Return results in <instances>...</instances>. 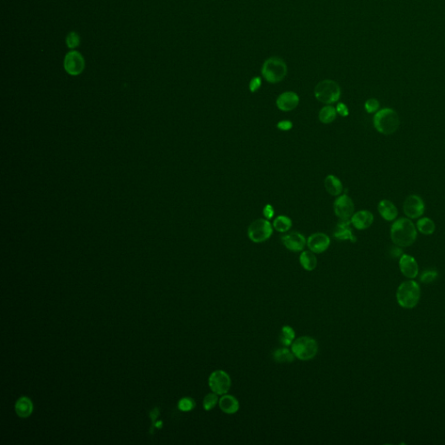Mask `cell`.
<instances>
[{
    "instance_id": "8",
    "label": "cell",
    "mask_w": 445,
    "mask_h": 445,
    "mask_svg": "<svg viewBox=\"0 0 445 445\" xmlns=\"http://www.w3.org/2000/svg\"><path fill=\"white\" fill-rule=\"evenodd\" d=\"M208 384L212 392L222 396L228 393L231 389V378L226 371L216 370L210 375Z\"/></svg>"
},
{
    "instance_id": "23",
    "label": "cell",
    "mask_w": 445,
    "mask_h": 445,
    "mask_svg": "<svg viewBox=\"0 0 445 445\" xmlns=\"http://www.w3.org/2000/svg\"><path fill=\"white\" fill-rule=\"evenodd\" d=\"M272 357L276 363L278 364H290L294 361L295 356L291 350H289L288 347H281L275 350L272 354Z\"/></svg>"
},
{
    "instance_id": "12",
    "label": "cell",
    "mask_w": 445,
    "mask_h": 445,
    "mask_svg": "<svg viewBox=\"0 0 445 445\" xmlns=\"http://www.w3.org/2000/svg\"><path fill=\"white\" fill-rule=\"evenodd\" d=\"M330 239L328 235L322 232H317L310 235L307 239V246L316 254H321L329 249Z\"/></svg>"
},
{
    "instance_id": "30",
    "label": "cell",
    "mask_w": 445,
    "mask_h": 445,
    "mask_svg": "<svg viewBox=\"0 0 445 445\" xmlns=\"http://www.w3.org/2000/svg\"><path fill=\"white\" fill-rule=\"evenodd\" d=\"M379 107H380V103H379V101L376 99H369L364 103V109H365L366 112L369 114L376 113L377 111H379Z\"/></svg>"
},
{
    "instance_id": "24",
    "label": "cell",
    "mask_w": 445,
    "mask_h": 445,
    "mask_svg": "<svg viewBox=\"0 0 445 445\" xmlns=\"http://www.w3.org/2000/svg\"><path fill=\"white\" fill-rule=\"evenodd\" d=\"M416 226H417V231L426 236L432 235L436 231V224L433 220L427 217L418 219L416 223Z\"/></svg>"
},
{
    "instance_id": "1",
    "label": "cell",
    "mask_w": 445,
    "mask_h": 445,
    "mask_svg": "<svg viewBox=\"0 0 445 445\" xmlns=\"http://www.w3.org/2000/svg\"><path fill=\"white\" fill-rule=\"evenodd\" d=\"M390 239L397 246H410L417 239V226L408 218L395 220L390 227Z\"/></svg>"
},
{
    "instance_id": "25",
    "label": "cell",
    "mask_w": 445,
    "mask_h": 445,
    "mask_svg": "<svg viewBox=\"0 0 445 445\" xmlns=\"http://www.w3.org/2000/svg\"><path fill=\"white\" fill-rule=\"evenodd\" d=\"M338 112L336 108L333 107L331 104H326L324 107H323L319 113H318V118L320 122L323 123H332L334 120L337 119Z\"/></svg>"
},
{
    "instance_id": "33",
    "label": "cell",
    "mask_w": 445,
    "mask_h": 445,
    "mask_svg": "<svg viewBox=\"0 0 445 445\" xmlns=\"http://www.w3.org/2000/svg\"><path fill=\"white\" fill-rule=\"evenodd\" d=\"M261 85H262L261 78L255 77L252 80H250V84H249L250 92H252V93L258 92L260 87H261Z\"/></svg>"
},
{
    "instance_id": "31",
    "label": "cell",
    "mask_w": 445,
    "mask_h": 445,
    "mask_svg": "<svg viewBox=\"0 0 445 445\" xmlns=\"http://www.w3.org/2000/svg\"><path fill=\"white\" fill-rule=\"evenodd\" d=\"M80 38L77 32H72L68 34L66 38V44L70 49H74L80 45Z\"/></svg>"
},
{
    "instance_id": "9",
    "label": "cell",
    "mask_w": 445,
    "mask_h": 445,
    "mask_svg": "<svg viewBox=\"0 0 445 445\" xmlns=\"http://www.w3.org/2000/svg\"><path fill=\"white\" fill-rule=\"evenodd\" d=\"M403 210L408 219H420L425 211V203L420 196L409 195L404 202Z\"/></svg>"
},
{
    "instance_id": "17",
    "label": "cell",
    "mask_w": 445,
    "mask_h": 445,
    "mask_svg": "<svg viewBox=\"0 0 445 445\" xmlns=\"http://www.w3.org/2000/svg\"><path fill=\"white\" fill-rule=\"evenodd\" d=\"M399 267L401 270L402 274L409 279H412L417 277L419 271L418 264L416 259L409 255H402L399 260Z\"/></svg>"
},
{
    "instance_id": "27",
    "label": "cell",
    "mask_w": 445,
    "mask_h": 445,
    "mask_svg": "<svg viewBox=\"0 0 445 445\" xmlns=\"http://www.w3.org/2000/svg\"><path fill=\"white\" fill-rule=\"evenodd\" d=\"M296 339V331L290 325L283 326L280 334V343L283 346L289 347L291 346L292 343L294 342Z\"/></svg>"
},
{
    "instance_id": "34",
    "label": "cell",
    "mask_w": 445,
    "mask_h": 445,
    "mask_svg": "<svg viewBox=\"0 0 445 445\" xmlns=\"http://www.w3.org/2000/svg\"><path fill=\"white\" fill-rule=\"evenodd\" d=\"M293 127V123L290 120H281L277 123V128L282 131H290Z\"/></svg>"
},
{
    "instance_id": "6",
    "label": "cell",
    "mask_w": 445,
    "mask_h": 445,
    "mask_svg": "<svg viewBox=\"0 0 445 445\" xmlns=\"http://www.w3.org/2000/svg\"><path fill=\"white\" fill-rule=\"evenodd\" d=\"M315 98L323 103L332 104L338 102L341 97V89L333 80H323L316 85Z\"/></svg>"
},
{
    "instance_id": "15",
    "label": "cell",
    "mask_w": 445,
    "mask_h": 445,
    "mask_svg": "<svg viewBox=\"0 0 445 445\" xmlns=\"http://www.w3.org/2000/svg\"><path fill=\"white\" fill-rule=\"evenodd\" d=\"M350 222L354 228L358 231H364L372 225L374 215L370 211L362 210L354 213L350 219Z\"/></svg>"
},
{
    "instance_id": "21",
    "label": "cell",
    "mask_w": 445,
    "mask_h": 445,
    "mask_svg": "<svg viewBox=\"0 0 445 445\" xmlns=\"http://www.w3.org/2000/svg\"><path fill=\"white\" fill-rule=\"evenodd\" d=\"M299 263L301 266L307 271L314 270L318 266V259L316 257V253L311 250H303L299 256Z\"/></svg>"
},
{
    "instance_id": "2",
    "label": "cell",
    "mask_w": 445,
    "mask_h": 445,
    "mask_svg": "<svg viewBox=\"0 0 445 445\" xmlns=\"http://www.w3.org/2000/svg\"><path fill=\"white\" fill-rule=\"evenodd\" d=\"M374 128L383 135H392L398 131L400 119L397 111L391 108H384L377 111L373 117Z\"/></svg>"
},
{
    "instance_id": "36",
    "label": "cell",
    "mask_w": 445,
    "mask_h": 445,
    "mask_svg": "<svg viewBox=\"0 0 445 445\" xmlns=\"http://www.w3.org/2000/svg\"><path fill=\"white\" fill-rule=\"evenodd\" d=\"M336 110H337L338 115H340L341 117H348L350 113L349 108L345 103H338Z\"/></svg>"
},
{
    "instance_id": "19",
    "label": "cell",
    "mask_w": 445,
    "mask_h": 445,
    "mask_svg": "<svg viewBox=\"0 0 445 445\" xmlns=\"http://www.w3.org/2000/svg\"><path fill=\"white\" fill-rule=\"evenodd\" d=\"M219 406L222 412L228 415L236 414L240 409V404L238 398L228 393L222 395L221 398H219Z\"/></svg>"
},
{
    "instance_id": "16",
    "label": "cell",
    "mask_w": 445,
    "mask_h": 445,
    "mask_svg": "<svg viewBox=\"0 0 445 445\" xmlns=\"http://www.w3.org/2000/svg\"><path fill=\"white\" fill-rule=\"evenodd\" d=\"M351 222L350 220H340L334 229L333 236L335 239L345 241L349 240L351 243L357 242V238L353 234L351 229Z\"/></svg>"
},
{
    "instance_id": "22",
    "label": "cell",
    "mask_w": 445,
    "mask_h": 445,
    "mask_svg": "<svg viewBox=\"0 0 445 445\" xmlns=\"http://www.w3.org/2000/svg\"><path fill=\"white\" fill-rule=\"evenodd\" d=\"M33 405L30 398L22 397L16 402L15 410L18 416L22 418H26L32 413Z\"/></svg>"
},
{
    "instance_id": "32",
    "label": "cell",
    "mask_w": 445,
    "mask_h": 445,
    "mask_svg": "<svg viewBox=\"0 0 445 445\" xmlns=\"http://www.w3.org/2000/svg\"><path fill=\"white\" fill-rule=\"evenodd\" d=\"M437 275L438 274H437L436 270H426L422 274L421 281L423 283H425L433 282L434 280H436Z\"/></svg>"
},
{
    "instance_id": "13",
    "label": "cell",
    "mask_w": 445,
    "mask_h": 445,
    "mask_svg": "<svg viewBox=\"0 0 445 445\" xmlns=\"http://www.w3.org/2000/svg\"><path fill=\"white\" fill-rule=\"evenodd\" d=\"M281 240L287 250L292 252H302L307 245V239L299 232H291L284 235Z\"/></svg>"
},
{
    "instance_id": "18",
    "label": "cell",
    "mask_w": 445,
    "mask_h": 445,
    "mask_svg": "<svg viewBox=\"0 0 445 445\" xmlns=\"http://www.w3.org/2000/svg\"><path fill=\"white\" fill-rule=\"evenodd\" d=\"M378 210L382 218L388 222H393L398 218V208L388 199H383L378 203Z\"/></svg>"
},
{
    "instance_id": "20",
    "label": "cell",
    "mask_w": 445,
    "mask_h": 445,
    "mask_svg": "<svg viewBox=\"0 0 445 445\" xmlns=\"http://www.w3.org/2000/svg\"><path fill=\"white\" fill-rule=\"evenodd\" d=\"M324 188L326 191L334 197L342 194L344 186L341 180L335 175H328L324 179Z\"/></svg>"
},
{
    "instance_id": "29",
    "label": "cell",
    "mask_w": 445,
    "mask_h": 445,
    "mask_svg": "<svg viewBox=\"0 0 445 445\" xmlns=\"http://www.w3.org/2000/svg\"><path fill=\"white\" fill-rule=\"evenodd\" d=\"M196 403L191 398H183L179 402V409L183 412H188L194 409Z\"/></svg>"
},
{
    "instance_id": "26",
    "label": "cell",
    "mask_w": 445,
    "mask_h": 445,
    "mask_svg": "<svg viewBox=\"0 0 445 445\" xmlns=\"http://www.w3.org/2000/svg\"><path fill=\"white\" fill-rule=\"evenodd\" d=\"M272 225H273L275 231L280 232V233H285L287 231H289L292 226V221L289 217L281 215L274 219Z\"/></svg>"
},
{
    "instance_id": "3",
    "label": "cell",
    "mask_w": 445,
    "mask_h": 445,
    "mask_svg": "<svg viewBox=\"0 0 445 445\" xmlns=\"http://www.w3.org/2000/svg\"><path fill=\"white\" fill-rule=\"evenodd\" d=\"M421 297V290L417 283L412 280L402 283L397 291V300L399 305L411 309L417 305Z\"/></svg>"
},
{
    "instance_id": "10",
    "label": "cell",
    "mask_w": 445,
    "mask_h": 445,
    "mask_svg": "<svg viewBox=\"0 0 445 445\" xmlns=\"http://www.w3.org/2000/svg\"><path fill=\"white\" fill-rule=\"evenodd\" d=\"M333 209L335 215L340 220H350L355 213L353 200L346 194L338 196L334 201Z\"/></svg>"
},
{
    "instance_id": "7",
    "label": "cell",
    "mask_w": 445,
    "mask_h": 445,
    "mask_svg": "<svg viewBox=\"0 0 445 445\" xmlns=\"http://www.w3.org/2000/svg\"><path fill=\"white\" fill-rule=\"evenodd\" d=\"M273 225L266 219H259L248 227L247 234L251 242L260 243L267 241L273 233Z\"/></svg>"
},
{
    "instance_id": "14",
    "label": "cell",
    "mask_w": 445,
    "mask_h": 445,
    "mask_svg": "<svg viewBox=\"0 0 445 445\" xmlns=\"http://www.w3.org/2000/svg\"><path fill=\"white\" fill-rule=\"evenodd\" d=\"M299 97L294 92H283L278 96L276 103L280 111H291L298 107Z\"/></svg>"
},
{
    "instance_id": "35",
    "label": "cell",
    "mask_w": 445,
    "mask_h": 445,
    "mask_svg": "<svg viewBox=\"0 0 445 445\" xmlns=\"http://www.w3.org/2000/svg\"><path fill=\"white\" fill-rule=\"evenodd\" d=\"M263 217L268 219V220L273 219L275 215L274 207L272 206L270 203H268L265 206L263 207Z\"/></svg>"
},
{
    "instance_id": "4",
    "label": "cell",
    "mask_w": 445,
    "mask_h": 445,
    "mask_svg": "<svg viewBox=\"0 0 445 445\" xmlns=\"http://www.w3.org/2000/svg\"><path fill=\"white\" fill-rule=\"evenodd\" d=\"M262 75L267 82L277 83L281 82L286 77L287 65L285 62L278 57H271L265 60L263 64Z\"/></svg>"
},
{
    "instance_id": "5",
    "label": "cell",
    "mask_w": 445,
    "mask_h": 445,
    "mask_svg": "<svg viewBox=\"0 0 445 445\" xmlns=\"http://www.w3.org/2000/svg\"><path fill=\"white\" fill-rule=\"evenodd\" d=\"M291 351L295 358L301 361H309L317 356L318 344L315 338L309 336H303L296 338L291 344Z\"/></svg>"
},
{
    "instance_id": "11",
    "label": "cell",
    "mask_w": 445,
    "mask_h": 445,
    "mask_svg": "<svg viewBox=\"0 0 445 445\" xmlns=\"http://www.w3.org/2000/svg\"><path fill=\"white\" fill-rule=\"evenodd\" d=\"M64 66L70 75H80L84 69V60L83 56L77 51L68 52L64 59Z\"/></svg>"
},
{
    "instance_id": "28",
    "label": "cell",
    "mask_w": 445,
    "mask_h": 445,
    "mask_svg": "<svg viewBox=\"0 0 445 445\" xmlns=\"http://www.w3.org/2000/svg\"><path fill=\"white\" fill-rule=\"evenodd\" d=\"M219 395L211 391V393L207 394L203 400V408L206 411H210L219 405Z\"/></svg>"
}]
</instances>
